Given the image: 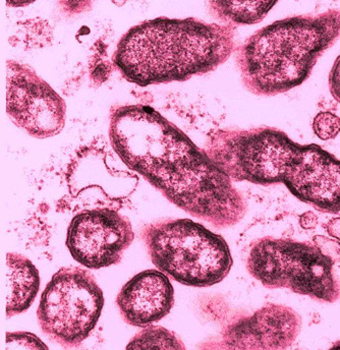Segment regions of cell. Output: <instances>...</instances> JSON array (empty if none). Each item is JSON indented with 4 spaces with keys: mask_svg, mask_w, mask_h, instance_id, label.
<instances>
[{
    "mask_svg": "<svg viewBox=\"0 0 340 350\" xmlns=\"http://www.w3.org/2000/svg\"><path fill=\"white\" fill-rule=\"evenodd\" d=\"M109 137L129 170L189 215L217 228L235 226L245 217L247 205L233 180L205 150L154 108H114Z\"/></svg>",
    "mask_w": 340,
    "mask_h": 350,
    "instance_id": "1",
    "label": "cell"
},
{
    "mask_svg": "<svg viewBox=\"0 0 340 350\" xmlns=\"http://www.w3.org/2000/svg\"><path fill=\"white\" fill-rule=\"evenodd\" d=\"M233 50L231 26L159 18L131 29L118 43L114 62L128 82L147 87L208 74L224 64Z\"/></svg>",
    "mask_w": 340,
    "mask_h": 350,
    "instance_id": "2",
    "label": "cell"
},
{
    "mask_svg": "<svg viewBox=\"0 0 340 350\" xmlns=\"http://www.w3.org/2000/svg\"><path fill=\"white\" fill-rule=\"evenodd\" d=\"M339 36L340 10L291 16L260 29L235 52L244 85L259 96L300 86Z\"/></svg>",
    "mask_w": 340,
    "mask_h": 350,
    "instance_id": "3",
    "label": "cell"
},
{
    "mask_svg": "<svg viewBox=\"0 0 340 350\" xmlns=\"http://www.w3.org/2000/svg\"><path fill=\"white\" fill-rule=\"evenodd\" d=\"M142 237L154 266L185 286L218 284L233 265L226 241L191 219L151 223Z\"/></svg>",
    "mask_w": 340,
    "mask_h": 350,
    "instance_id": "4",
    "label": "cell"
},
{
    "mask_svg": "<svg viewBox=\"0 0 340 350\" xmlns=\"http://www.w3.org/2000/svg\"><path fill=\"white\" fill-rule=\"evenodd\" d=\"M247 269L267 288L289 289L323 303L340 299L335 262L311 243L263 237L252 245Z\"/></svg>",
    "mask_w": 340,
    "mask_h": 350,
    "instance_id": "5",
    "label": "cell"
},
{
    "mask_svg": "<svg viewBox=\"0 0 340 350\" xmlns=\"http://www.w3.org/2000/svg\"><path fill=\"white\" fill-rule=\"evenodd\" d=\"M300 144L275 128L212 131L205 152L233 181L283 183Z\"/></svg>",
    "mask_w": 340,
    "mask_h": 350,
    "instance_id": "6",
    "label": "cell"
},
{
    "mask_svg": "<svg viewBox=\"0 0 340 350\" xmlns=\"http://www.w3.org/2000/svg\"><path fill=\"white\" fill-rule=\"evenodd\" d=\"M105 299L85 269L62 268L46 285L37 310L41 329L66 349L78 347L97 326Z\"/></svg>",
    "mask_w": 340,
    "mask_h": 350,
    "instance_id": "7",
    "label": "cell"
},
{
    "mask_svg": "<svg viewBox=\"0 0 340 350\" xmlns=\"http://www.w3.org/2000/svg\"><path fill=\"white\" fill-rule=\"evenodd\" d=\"M6 112L36 139L54 137L66 126L64 100L32 68L16 60L6 62Z\"/></svg>",
    "mask_w": 340,
    "mask_h": 350,
    "instance_id": "8",
    "label": "cell"
},
{
    "mask_svg": "<svg viewBox=\"0 0 340 350\" xmlns=\"http://www.w3.org/2000/svg\"><path fill=\"white\" fill-rule=\"evenodd\" d=\"M135 239L128 218L109 208L85 210L70 221L66 247L75 261L99 270L122 261Z\"/></svg>",
    "mask_w": 340,
    "mask_h": 350,
    "instance_id": "9",
    "label": "cell"
},
{
    "mask_svg": "<svg viewBox=\"0 0 340 350\" xmlns=\"http://www.w3.org/2000/svg\"><path fill=\"white\" fill-rule=\"evenodd\" d=\"M283 183L317 211L339 213L340 159L321 146L300 145Z\"/></svg>",
    "mask_w": 340,
    "mask_h": 350,
    "instance_id": "10",
    "label": "cell"
},
{
    "mask_svg": "<svg viewBox=\"0 0 340 350\" xmlns=\"http://www.w3.org/2000/svg\"><path fill=\"white\" fill-rule=\"evenodd\" d=\"M302 318L293 308L268 303L223 328L218 349H287L297 340Z\"/></svg>",
    "mask_w": 340,
    "mask_h": 350,
    "instance_id": "11",
    "label": "cell"
},
{
    "mask_svg": "<svg viewBox=\"0 0 340 350\" xmlns=\"http://www.w3.org/2000/svg\"><path fill=\"white\" fill-rule=\"evenodd\" d=\"M116 305L131 326L145 328L159 322L174 305L170 277L153 269L138 273L120 289Z\"/></svg>",
    "mask_w": 340,
    "mask_h": 350,
    "instance_id": "12",
    "label": "cell"
},
{
    "mask_svg": "<svg viewBox=\"0 0 340 350\" xmlns=\"http://www.w3.org/2000/svg\"><path fill=\"white\" fill-rule=\"evenodd\" d=\"M6 317L12 318L31 308L40 289V273L34 264L20 254L8 253Z\"/></svg>",
    "mask_w": 340,
    "mask_h": 350,
    "instance_id": "13",
    "label": "cell"
},
{
    "mask_svg": "<svg viewBox=\"0 0 340 350\" xmlns=\"http://www.w3.org/2000/svg\"><path fill=\"white\" fill-rule=\"evenodd\" d=\"M278 0H210L211 12L226 26H248L262 22Z\"/></svg>",
    "mask_w": 340,
    "mask_h": 350,
    "instance_id": "14",
    "label": "cell"
},
{
    "mask_svg": "<svg viewBox=\"0 0 340 350\" xmlns=\"http://www.w3.org/2000/svg\"><path fill=\"white\" fill-rule=\"evenodd\" d=\"M128 349H185L175 333L160 326H148L131 339Z\"/></svg>",
    "mask_w": 340,
    "mask_h": 350,
    "instance_id": "15",
    "label": "cell"
},
{
    "mask_svg": "<svg viewBox=\"0 0 340 350\" xmlns=\"http://www.w3.org/2000/svg\"><path fill=\"white\" fill-rule=\"evenodd\" d=\"M313 130L323 141L335 139L340 133V118L332 112H320L313 120Z\"/></svg>",
    "mask_w": 340,
    "mask_h": 350,
    "instance_id": "16",
    "label": "cell"
},
{
    "mask_svg": "<svg viewBox=\"0 0 340 350\" xmlns=\"http://www.w3.org/2000/svg\"><path fill=\"white\" fill-rule=\"evenodd\" d=\"M6 349H48L47 345L37 335L29 332H8Z\"/></svg>",
    "mask_w": 340,
    "mask_h": 350,
    "instance_id": "17",
    "label": "cell"
},
{
    "mask_svg": "<svg viewBox=\"0 0 340 350\" xmlns=\"http://www.w3.org/2000/svg\"><path fill=\"white\" fill-rule=\"evenodd\" d=\"M314 245L324 254L326 257H328L333 262H340V243L337 239H329L323 235H316L313 239Z\"/></svg>",
    "mask_w": 340,
    "mask_h": 350,
    "instance_id": "18",
    "label": "cell"
},
{
    "mask_svg": "<svg viewBox=\"0 0 340 350\" xmlns=\"http://www.w3.org/2000/svg\"><path fill=\"white\" fill-rule=\"evenodd\" d=\"M328 83L331 95L340 103V55L331 68Z\"/></svg>",
    "mask_w": 340,
    "mask_h": 350,
    "instance_id": "19",
    "label": "cell"
},
{
    "mask_svg": "<svg viewBox=\"0 0 340 350\" xmlns=\"http://www.w3.org/2000/svg\"><path fill=\"white\" fill-rule=\"evenodd\" d=\"M300 225L306 230H313L318 225V216L314 212H304L300 215Z\"/></svg>",
    "mask_w": 340,
    "mask_h": 350,
    "instance_id": "20",
    "label": "cell"
},
{
    "mask_svg": "<svg viewBox=\"0 0 340 350\" xmlns=\"http://www.w3.org/2000/svg\"><path fill=\"white\" fill-rule=\"evenodd\" d=\"M324 227L329 237H333V239L340 241V217L330 219V220L324 225Z\"/></svg>",
    "mask_w": 340,
    "mask_h": 350,
    "instance_id": "21",
    "label": "cell"
},
{
    "mask_svg": "<svg viewBox=\"0 0 340 350\" xmlns=\"http://www.w3.org/2000/svg\"><path fill=\"white\" fill-rule=\"evenodd\" d=\"M36 0H6V4L12 8H23V6L30 5Z\"/></svg>",
    "mask_w": 340,
    "mask_h": 350,
    "instance_id": "22",
    "label": "cell"
},
{
    "mask_svg": "<svg viewBox=\"0 0 340 350\" xmlns=\"http://www.w3.org/2000/svg\"><path fill=\"white\" fill-rule=\"evenodd\" d=\"M112 1L114 2V3L116 4V6H122L127 3V1H128V0H112Z\"/></svg>",
    "mask_w": 340,
    "mask_h": 350,
    "instance_id": "23",
    "label": "cell"
},
{
    "mask_svg": "<svg viewBox=\"0 0 340 350\" xmlns=\"http://www.w3.org/2000/svg\"><path fill=\"white\" fill-rule=\"evenodd\" d=\"M332 349H340V341H337L332 345Z\"/></svg>",
    "mask_w": 340,
    "mask_h": 350,
    "instance_id": "24",
    "label": "cell"
}]
</instances>
